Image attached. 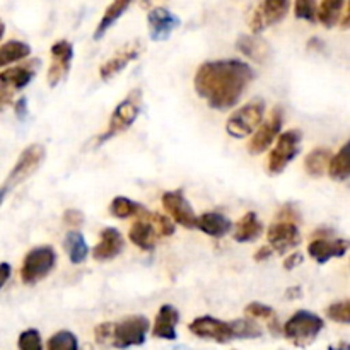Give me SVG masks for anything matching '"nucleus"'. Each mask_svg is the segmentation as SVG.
<instances>
[{"instance_id":"obj_41","label":"nucleus","mask_w":350,"mask_h":350,"mask_svg":"<svg viewBox=\"0 0 350 350\" xmlns=\"http://www.w3.org/2000/svg\"><path fill=\"white\" fill-rule=\"evenodd\" d=\"M265 27L267 26H265V21H263L262 10H260V7H256V9H253L252 16H250V29H252L255 34H258L262 33Z\"/></svg>"},{"instance_id":"obj_32","label":"nucleus","mask_w":350,"mask_h":350,"mask_svg":"<svg viewBox=\"0 0 350 350\" xmlns=\"http://www.w3.org/2000/svg\"><path fill=\"white\" fill-rule=\"evenodd\" d=\"M48 350H79V340L72 332L60 330L50 337L46 345Z\"/></svg>"},{"instance_id":"obj_49","label":"nucleus","mask_w":350,"mask_h":350,"mask_svg":"<svg viewBox=\"0 0 350 350\" xmlns=\"http://www.w3.org/2000/svg\"><path fill=\"white\" fill-rule=\"evenodd\" d=\"M3 33H5V24H3L2 19H0V40L3 38Z\"/></svg>"},{"instance_id":"obj_7","label":"nucleus","mask_w":350,"mask_h":350,"mask_svg":"<svg viewBox=\"0 0 350 350\" xmlns=\"http://www.w3.org/2000/svg\"><path fill=\"white\" fill-rule=\"evenodd\" d=\"M44 161V147L40 146V144H33V146L26 147L23 150V154L17 159L16 166L12 167V171L9 173V178H7L5 183L2 185L3 188H7V191L10 193L14 187L21 185L23 181H26L31 174L36 173L40 170V166Z\"/></svg>"},{"instance_id":"obj_34","label":"nucleus","mask_w":350,"mask_h":350,"mask_svg":"<svg viewBox=\"0 0 350 350\" xmlns=\"http://www.w3.org/2000/svg\"><path fill=\"white\" fill-rule=\"evenodd\" d=\"M318 3L317 0H296L294 2V16L301 21L317 23Z\"/></svg>"},{"instance_id":"obj_37","label":"nucleus","mask_w":350,"mask_h":350,"mask_svg":"<svg viewBox=\"0 0 350 350\" xmlns=\"http://www.w3.org/2000/svg\"><path fill=\"white\" fill-rule=\"evenodd\" d=\"M327 314L332 321L349 325L350 323V301L345 299V301H338V303H334L327 310Z\"/></svg>"},{"instance_id":"obj_20","label":"nucleus","mask_w":350,"mask_h":350,"mask_svg":"<svg viewBox=\"0 0 350 350\" xmlns=\"http://www.w3.org/2000/svg\"><path fill=\"white\" fill-rule=\"evenodd\" d=\"M180 321V313L173 304H163L154 321L152 335L163 340H176V325Z\"/></svg>"},{"instance_id":"obj_9","label":"nucleus","mask_w":350,"mask_h":350,"mask_svg":"<svg viewBox=\"0 0 350 350\" xmlns=\"http://www.w3.org/2000/svg\"><path fill=\"white\" fill-rule=\"evenodd\" d=\"M188 328L195 337L204 338V340H212L217 344H228V342L234 340L231 321H222L214 317L195 318Z\"/></svg>"},{"instance_id":"obj_40","label":"nucleus","mask_w":350,"mask_h":350,"mask_svg":"<svg viewBox=\"0 0 350 350\" xmlns=\"http://www.w3.org/2000/svg\"><path fill=\"white\" fill-rule=\"evenodd\" d=\"M64 221L65 224L70 226V228L79 229L84 224V214H82L81 211H77V208H68L64 214Z\"/></svg>"},{"instance_id":"obj_5","label":"nucleus","mask_w":350,"mask_h":350,"mask_svg":"<svg viewBox=\"0 0 350 350\" xmlns=\"http://www.w3.org/2000/svg\"><path fill=\"white\" fill-rule=\"evenodd\" d=\"M57 263V253L51 246H38L33 248L24 258L21 267V279L27 286H34L43 280Z\"/></svg>"},{"instance_id":"obj_6","label":"nucleus","mask_w":350,"mask_h":350,"mask_svg":"<svg viewBox=\"0 0 350 350\" xmlns=\"http://www.w3.org/2000/svg\"><path fill=\"white\" fill-rule=\"evenodd\" d=\"M263 115H265V103H263V99H253V101L236 109L229 116L228 123H226V130L234 139H241V137L253 133V130L262 123Z\"/></svg>"},{"instance_id":"obj_10","label":"nucleus","mask_w":350,"mask_h":350,"mask_svg":"<svg viewBox=\"0 0 350 350\" xmlns=\"http://www.w3.org/2000/svg\"><path fill=\"white\" fill-rule=\"evenodd\" d=\"M284 125V111L277 106L273 108L272 115L267 120L265 123H260V129L256 130L255 135L252 137L248 144V152L253 156H258V154L265 152L270 146L273 144V140L277 139V135L280 133Z\"/></svg>"},{"instance_id":"obj_48","label":"nucleus","mask_w":350,"mask_h":350,"mask_svg":"<svg viewBox=\"0 0 350 350\" xmlns=\"http://www.w3.org/2000/svg\"><path fill=\"white\" fill-rule=\"evenodd\" d=\"M7 195H9V191H7V188L0 187V207H2V204H3V200H5Z\"/></svg>"},{"instance_id":"obj_30","label":"nucleus","mask_w":350,"mask_h":350,"mask_svg":"<svg viewBox=\"0 0 350 350\" xmlns=\"http://www.w3.org/2000/svg\"><path fill=\"white\" fill-rule=\"evenodd\" d=\"M349 147L350 146L347 142L334 157H330V161H328V173H330L332 180L345 181L350 176Z\"/></svg>"},{"instance_id":"obj_29","label":"nucleus","mask_w":350,"mask_h":350,"mask_svg":"<svg viewBox=\"0 0 350 350\" xmlns=\"http://www.w3.org/2000/svg\"><path fill=\"white\" fill-rule=\"evenodd\" d=\"M289 0H263L258 7L262 10L265 26H273V24L280 23L289 12Z\"/></svg>"},{"instance_id":"obj_33","label":"nucleus","mask_w":350,"mask_h":350,"mask_svg":"<svg viewBox=\"0 0 350 350\" xmlns=\"http://www.w3.org/2000/svg\"><path fill=\"white\" fill-rule=\"evenodd\" d=\"M231 327L234 332V338H258L263 334L260 325H256L255 320H248V318L231 321Z\"/></svg>"},{"instance_id":"obj_8","label":"nucleus","mask_w":350,"mask_h":350,"mask_svg":"<svg viewBox=\"0 0 350 350\" xmlns=\"http://www.w3.org/2000/svg\"><path fill=\"white\" fill-rule=\"evenodd\" d=\"M301 130H287L277 140V146L273 147V150L270 152L269 157V171L272 174H280L287 166L291 164V161L299 154L301 150Z\"/></svg>"},{"instance_id":"obj_38","label":"nucleus","mask_w":350,"mask_h":350,"mask_svg":"<svg viewBox=\"0 0 350 350\" xmlns=\"http://www.w3.org/2000/svg\"><path fill=\"white\" fill-rule=\"evenodd\" d=\"M246 314L252 318H258V320H272L273 318V310L267 304L262 303H250L246 306Z\"/></svg>"},{"instance_id":"obj_35","label":"nucleus","mask_w":350,"mask_h":350,"mask_svg":"<svg viewBox=\"0 0 350 350\" xmlns=\"http://www.w3.org/2000/svg\"><path fill=\"white\" fill-rule=\"evenodd\" d=\"M17 349L19 350H43V340L36 328L24 330L17 338Z\"/></svg>"},{"instance_id":"obj_4","label":"nucleus","mask_w":350,"mask_h":350,"mask_svg":"<svg viewBox=\"0 0 350 350\" xmlns=\"http://www.w3.org/2000/svg\"><path fill=\"white\" fill-rule=\"evenodd\" d=\"M147 332H149V320L142 314L129 317L120 323H113L111 347L115 349H130L139 347L146 344Z\"/></svg>"},{"instance_id":"obj_19","label":"nucleus","mask_w":350,"mask_h":350,"mask_svg":"<svg viewBox=\"0 0 350 350\" xmlns=\"http://www.w3.org/2000/svg\"><path fill=\"white\" fill-rule=\"evenodd\" d=\"M139 221L133 222L132 228H130L129 238L137 248L144 250V252H152L156 248V241L159 236H157L152 222L147 219V211L142 215H139Z\"/></svg>"},{"instance_id":"obj_15","label":"nucleus","mask_w":350,"mask_h":350,"mask_svg":"<svg viewBox=\"0 0 350 350\" xmlns=\"http://www.w3.org/2000/svg\"><path fill=\"white\" fill-rule=\"evenodd\" d=\"M142 50L144 46L139 40L120 48V50L116 51L108 62H105V64L101 65V68H99V75H101L103 81H109V79L115 77L116 74H120L130 62H133L140 53H142Z\"/></svg>"},{"instance_id":"obj_1","label":"nucleus","mask_w":350,"mask_h":350,"mask_svg":"<svg viewBox=\"0 0 350 350\" xmlns=\"http://www.w3.org/2000/svg\"><path fill=\"white\" fill-rule=\"evenodd\" d=\"M253 79L255 72L248 64L229 58L202 64L195 72L193 85L212 109L226 111L238 105Z\"/></svg>"},{"instance_id":"obj_47","label":"nucleus","mask_w":350,"mask_h":350,"mask_svg":"<svg viewBox=\"0 0 350 350\" xmlns=\"http://www.w3.org/2000/svg\"><path fill=\"white\" fill-rule=\"evenodd\" d=\"M301 296H303V289H301L299 286L291 287V289H287V293H286L287 299H297V297H301Z\"/></svg>"},{"instance_id":"obj_2","label":"nucleus","mask_w":350,"mask_h":350,"mask_svg":"<svg viewBox=\"0 0 350 350\" xmlns=\"http://www.w3.org/2000/svg\"><path fill=\"white\" fill-rule=\"evenodd\" d=\"M140 109H142V92H140V89H133L115 108L111 118H109L108 129H106L105 133L98 137V146L108 142L109 139L130 129L137 120V116H139Z\"/></svg>"},{"instance_id":"obj_43","label":"nucleus","mask_w":350,"mask_h":350,"mask_svg":"<svg viewBox=\"0 0 350 350\" xmlns=\"http://www.w3.org/2000/svg\"><path fill=\"white\" fill-rule=\"evenodd\" d=\"M12 99H14V92L10 91V89H5L0 85V111H2V109H5L7 106L12 103Z\"/></svg>"},{"instance_id":"obj_21","label":"nucleus","mask_w":350,"mask_h":350,"mask_svg":"<svg viewBox=\"0 0 350 350\" xmlns=\"http://www.w3.org/2000/svg\"><path fill=\"white\" fill-rule=\"evenodd\" d=\"M236 48L245 57L256 62V64H263L270 53L269 43L262 40V38L255 36V34H243V36H239L238 41H236Z\"/></svg>"},{"instance_id":"obj_31","label":"nucleus","mask_w":350,"mask_h":350,"mask_svg":"<svg viewBox=\"0 0 350 350\" xmlns=\"http://www.w3.org/2000/svg\"><path fill=\"white\" fill-rule=\"evenodd\" d=\"M332 157V150L327 147H318L313 152L308 154L306 161H304V170L310 176L320 178L325 173V167H327L328 161Z\"/></svg>"},{"instance_id":"obj_13","label":"nucleus","mask_w":350,"mask_h":350,"mask_svg":"<svg viewBox=\"0 0 350 350\" xmlns=\"http://www.w3.org/2000/svg\"><path fill=\"white\" fill-rule=\"evenodd\" d=\"M267 238H269L270 248L273 250L279 255H284L289 250L296 248L301 243V232L297 224L291 221H277L275 224H272L267 232Z\"/></svg>"},{"instance_id":"obj_26","label":"nucleus","mask_w":350,"mask_h":350,"mask_svg":"<svg viewBox=\"0 0 350 350\" xmlns=\"http://www.w3.org/2000/svg\"><path fill=\"white\" fill-rule=\"evenodd\" d=\"M31 46L24 41L10 40L7 43H3L0 46V68L7 67L10 64H16V62L24 60V58L29 57Z\"/></svg>"},{"instance_id":"obj_44","label":"nucleus","mask_w":350,"mask_h":350,"mask_svg":"<svg viewBox=\"0 0 350 350\" xmlns=\"http://www.w3.org/2000/svg\"><path fill=\"white\" fill-rule=\"evenodd\" d=\"M14 111H16V116L21 120V122H23V120L27 116V99L24 98V96L16 103V106H14Z\"/></svg>"},{"instance_id":"obj_39","label":"nucleus","mask_w":350,"mask_h":350,"mask_svg":"<svg viewBox=\"0 0 350 350\" xmlns=\"http://www.w3.org/2000/svg\"><path fill=\"white\" fill-rule=\"evenodd\" d=\"M111 335H113V323H101L96 327L94 337L96 342L103 347H111Z\"/></svg>"},{"instance_id":"obj_27","label":"nucleus","mask_w":350,"mask_h":350,"mask_svg":"<svg viewBox=\"0 0 350 350\" xmlns=\"http://www.w3.org/2000/svg\"><path fill=\"white\" fill-rule=\"evenodd\" d=\"M345 0H321L317 12V21H320L325 27L337 26L340 21V14L345 7Z\"/></svg>"},{"instance_id":"obj_22","label":"nucleus","mask_w":350,"mask_h":350,"mask_svg":"<svg viewBox=\"0 0 350 350\" xmlns=\"http://www.w3.org/2000/svg\"><path fill=\"white\" fill-rule=\"evenodd\" d=\"M195 229H200L205 234L219 239L224 238L231 231L232 222L226 215L219 214V212H205L200 217H197V228Z\"/></svg>"},{"instance_id":"obj_17","label":"nucleus","mask_w":350,"mask_h":350,"mask_svg":"<svg viewBox=\"0 0 350 350\" xmlns=\"http://www.w3.org/2000/svg\"><path fill=\"white\" fill-rule=\"evenodd\" d=\"M349 243L347 239H330L327 236L323 238H318L314 241L310 243L308 246V253H310L311 258L318 263H327L332 258H342V256L347 253Z\"/></svg>"},{"instance_id":"obj_42","label":"nucleus","mask_w":350,"mask_h":350,"mask_svg":"<svg viewBox=\"0 0 350 350\" xmlns=\"http://www.w3.org/2000/svg\"><path fill=\"white\" fill-rule=\"evenodd\" d=\"M304 256L301 255V253H293V255H289L286 258V262H284V267H286V270H294L296 267H299L301 263H303Z\"/></svg>"},{"instance_id":"obj_3","label":"nucleus","mask_w":350,"mask_h":350,"mask_svg":"<svg viewBox=\"0 0 350 350\" xmlns=\"http://www.w3.org/2000/svg\"><path fill=\"white\" fill-rule=\"evenodd\" d=\"M325 328L323 320L311 311L301 310L284 325V335L297 347H308Z\"/></svg>"},{"instance_id":"obj_50","label":"nucleus","mask_w":350,"mask_h":350,"mask_svg":"<svg viewBox=\"0 0 350 350\" xmlns=\"http://www.w3.org/2000/svg\"><path fill=\"white\" fill-rule=\"evenodd\" d=\"M328 350H349V345L347 344H340V347H337V349L330 347Z\"/></svg>"},{"instance_id":"obj_36","label":"nucleus","mask_w":350,"mask_h":350,"mask_svg":"<svg viewBox=\"0 0 350 350\" xmlns=\"http://www.w3.org/2000/svg\"><path fill=\"white\" fill-rule=\"evenodd\" d=\"M147 219L152 222L154 229H156L157 236L159 238H167V236L174 234V224L167 215H161V214H154V212L147 211Z\"/></svg>"},{"instance_id":"obj_25","label":"nucleus","mask_w":350,"mask_h":350,"mask_svg":"<svg viewBox=\"0 0 350 350\" xmlns=\"http://www.w3.org/2000/svg\"><path fill=\"white\" fill-rule=\"evenodd\" d=\"M132 2L133 0H113V2L108 5V9L105 10V14H103L98 27H96L94 40H101V38L106 34V31H108L109 27H111L113 24H115L116 21L126 12V9L132 5Z\"/></svg>"},{"instance_id":"obj_12","label":"nucleus","mask_w":350,"mask_h":350,"mask_svg":"<svg viewBox=\"0 0 350 350\" xmlns=\"http://www.w3.org/2000/svg\"><path fill=\"white\" fill-rule=\"evenodd\" d=\"M50 53L51 65L48 68V84H50V88H55L67 77L68 70H70L72 58H74V46H72L70 41L58 40L50 48Z\"/></svg>"},{"instance_id":"obj_28","label":"nucleus","mask_w":350,"mask_h":350,"mask_svg":"<svg viewBox=\"0 0 350 350\" xmlns=\"http://www.w3.org/2000/svg\"><path fill=\"white\" fill-rule=\"evenodd\" d=\"M147 208L135 200H130L126 197H115L109 204V214L113 217L126 219V217H139Z\"/></svg>"},{"instance_id":"obj_14","label":"nucleus","mask_w":350,"mask_h":350,"mask_svg":"<svg viewBox=\"0 0 350 350\" xmlns=\"http://www.w3.org/2000/svg\"><path fill=\"white\" fill-rule=\"evenodd\" d=\"M149 23V34L152 41H166L174 29L181 24L180 17L167 10L166 7H154L147 16Z\"/></svg>"},{"instance_id":"obj_18","label":"nucleus","mask_w":350,"mask_h":350,"mask_svg":"<svg viewBox=\"0 0 350 350\" xmlns=\"http://www.w3.org/2000/svg\"><path fill=\"white\" fill-rule=\"evenodd\" d=\"M125 248V241L118 229L105 228L99 236V243L92 250V258L96 262H109L116 258Z\"/></svg>"},{"instance_id":"obj_11","label":"nucleus","mask_w":350,"mask_h":350,"mask_svg":"<svg viewBox=\"0 0 350 350\" xmlns=\"http://www.w3.org/2000/svg\"><path fill=\"white\" fill-rule=\"evenodd\" d=\"M163 207L174 222L187 229L197 228V214L185 197L183 190L166 191L163 195Z\"/></svg>"},{"instance_id":"obj_24","label":"nucleus","mask_w":350,"mask_h":350,"mask_svg":"<svg viewBox=\"0 0 350 350\" xmlns=\"http://www.w3.org/2000/svg\"><path fill=\"white\" fill-rule=\"evenodd\" d=\"M263 224L260 222L258 215L255 212H248L234 228V239L238 243H250L255 241L262 236Z\"/></svg>"},{"instance_id":"obj_16","label":"nucleus","mask_w":350,"mask_h":350,"mask_svg":"<svg viewBox=\"0 0 350 350\" xmlns=\"http://www.w3.org/2000/svg\"><path fill=\"white\" fill-rule=\"evenodd\" d=\"M40 64V60H29L23 65H17V67L5 68V70L0 72V85L10 89L12 92L21 91L33 81Z\"/></svg>"},{"instance_id":"obj_46","label":"nucleus","mask_w":350,"mask_h":350,"mask_svg":"<svg viewBox=\"0 0 350 350\" xmlns=\"http://www.w3.org/2000/svg\"><path fill=\"white\" fill-rule=\"evenodd\" d=\"M272 253L273 250L270 248V245L262 246V248L255 253V262H265V260H269L270 256H272Z\"/></svg>"},{"instance_id":"obj_45","label":"nucleus","mask_w":350,"mask_h":350,"mask_svg":"<svg viewBox=\"0 0 350 350\" xmlns=\"http://www.w3.org/2000/svg\"><path fill=\"white\" fill-rule=\"evenodd\" d=\"M10 273H12V269H10L9 263H0V289L7 284V280L10 279Z\"/></svg>"},{"instance_id":"obj_23","label":"nucleus","mask_w":350,"mask_h":350,"mask_svg":"<svg viewBox=\"0 0 350 350\" xmlns=\"http://www.w3.org/2000/svg\"><path fill=\"white\" fill-rule=\"evenodd\" d=\"M64 246L68 258H70V262L74 263V265H81V263H84L85 260H88L89 246L79 229H72V231L67 232Z\"/></svg>"}]
</instances>
